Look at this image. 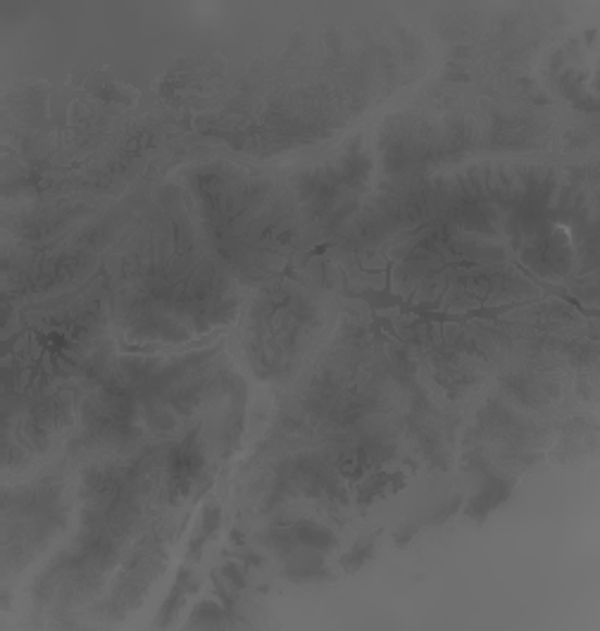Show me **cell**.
I'll list each match as a JSON object with an SVG mask.
<instances>
[{
	"instance_id": "1",
	"label": "cell",
	"mask_w": 600,
	"mask_h": 631,
	"mask_svg": "<svg viewBox=\"0 0 600 631\" xmlns=\"http://www.w3.org/2000/svg\"><path fill=\"white\" fill-rule=\"evenodd\" d=\"M508 495H510V484H503V481H493V484L486 486V489L481 491L477 498H474L472 503H469L467 515L477 517V520L481 522L486 515H489L491 510L495 508V505L503 503V500L508 498Z\"/></svg>"
},
{
	"instance_id": "2",
	"label": "cell",
	"mask_w": 600,
	"mask_h": 631,
	"mask_svg": "<svg viewBox=\"0 0 600 631\" xmlns=\"http://www.w3.org/2000/svg\"><path fill=\"white\" fill-rule=\"evenodd\" d=\"M372 553H374V543H360V546H355L353 550L341 560V565H343L345 572H355L369 560Z\"/></svg>"
},
{
	"instance_id": "3",
	"label": "cell",
	"mask_w": 600,
	"mask_h": 631,
	"mask_svg": "<svg viewBox=\"0 0 600 631\" xmlns=\"http://www.w3.org/2000/svg\"><path fill=\"white\" fill-rule=\"evenodd\" d=\"M224 574H226V579H231V581H234V586H239V588L246 586V581H243V574H241L239 570H236L234 565L224 567Z\"/></svg>"
}]
</instances>
